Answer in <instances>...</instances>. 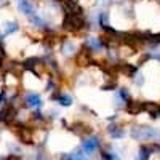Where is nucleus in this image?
<instances>
[{
	"instance_id": "obj_1",
	"label": "nucleus",
	"mask_w": 160,
	"mask_h": 160,
	"mask_svg": "<svg viewBox=\"0 0 160 160\" xmlns=\"http://www.w3.org/2000/svg\"><path fill=\"white\" fill-rule=\"evenodd\" d=\"M93 64H95V51L83 43L74 56V66L77 69H88Z\"/></svg>"
},
{
	"instance_id": "obj_2",
	"label": "nucleus",
	"mask_w": 160,
	"mask_h": 160,
	"mask_svg": "<svg viewBox=\"0 0 160 160\" xmlns=\"http://www.w3.org/2000/svg\"><path fill=\"white\" fill-rule=\"evenodd\" d=\"M16 135H18V139L24 144H32L35 141V133H34V128L31 127H18Z\"/></svg>"
},
{
	"instance_id": "obj_3",
	"label": "nucleus",
	"mask_w": 160,
	"mask_h": 160,
	"mask_svg": "<svg viewBox=\"0 0 160 160\" xmlns=\"http://www.w3.org/2000/svg\"><path fill=\"white\" fill-rule=\"evenodd\" d=\"M125 111L130 114V115H139L141 112H144V101H139V99H128L127 104H125Z\"/></svg>"
},
{
	"instance_id": "obj_4",
	"label": "nucleus",
	"mask_w": 160,
	"mask_h": 160,
	"mask_svg": "<svg viewBox=\"0 0 160 160\" xmlns=\"http://www.w3.org/2000/svg\"><path fill=\"white\" fill-rule=\"evenodd\" d=\"M24 102H26V108H31V109H38L40 106H42V99H40V96L37 95V93H26L24 96Z\"/></svg>"
},
{
	"instance_id": "obj_5",
	"label": "nucleus",
	"mask_w": 160,
	"mask_h": 160,
	"mask_svg": "<svg viewBox=\"0 0 160 160\" xmlns=\"http://www.w3.org/2000/svg\"><path fill=\"white\" fill-rule=\"evenodd\" d=\"M144 112H148L151 117H160V102L157 101H146L144 102Z\"/></svg>"
},
{
	"instance_id": "obj_6",
	"label": "nucleus",
	"mask_w": 160,
	"mask_h": 160,
	"mask_svg": "<svg viewBox=\"0 0 160 160\" xmlns=\"http://www.w3.org/2000/svg\"><path fill=\"white\" fill-rule=\"evenodd\" d=\"M71 130L75 133V135H78V136H85V135H90V133H91V128H90L88 125H85L83 122L74 123V125L71 127Z\"/></svg>"
},
{
	"instance_id": "obj_7",
	"label": "nucleus",
	"mask_w": 160,
	"mask_h": 160,
	"mask_svg": "<svg viewBox=\"0 0 160 160\" xmlns=\"http://www.w3.org/2000/svg\"><path fill=\"white\" fill-rule=\"evenodd\" d=\"M82 148H83V152H85V154H88V155L93 154V152L96 151V148H98V139H96V138H88V139H85Z\"/></svg>"
},
{
	"instance_id": "obj_8",
	"label": "nucleus",
	"mask_w": 160,
	"mask_h": 160,
	"mask_svg": "<svg viewBox=\"0 0 160 160\" xmlns=\"http://www.w3.org/2000/svg\"><path fill=\"white\" fill-rule=\"evenodd\" d=\"M7 34H11V32H15V31H18V26L15 24V22H7Z\"/></svg>"
},
{
	"instance_id": "obj_9",
	"label": "nucleus",
	"mask_w": 160,
	"mask_h": 160,
	"mask_svg": "<svg viewBox=\"0 0 160 160\" xmlns=\"http://www.w3.org/2000/svg\"><path fill=\"white\" fill-rule=\"evenodd\" d=\"M154 42L160 45V34H155V35H154Z\"/></svg>"
},
{
	"instance_id": "obj_10",
	"label": "nucleus",
	"mask_w": 160,
	"mask_h": 160,
	"mask_svg": "<svg viewBox=\"0 0 160 160\" xmlns=\"http://www.w3.org/2000/svg\"><path fill=\"white\" fill-rule=\"evenodd\" d=\"M7 160H21V158H19L18 155H8V157H7Z\"/></svg>"
},
{
	"instance_id": "obj_11",
	"label": "nucleus",
	"mask_w": 160,
	"mask_h": 160,
	"mask_svg": "<svg viewBox=\"0 0 160 160\" xmlns=\"http://www.w3.org/2000/svg\"><path fill=\"white\" fill-rule=\"evenodd\" d=\"M56 2H58V3H59V7H61V5H62V3L66 2V0H56Z\"/></svg>"
}]
</instances>
